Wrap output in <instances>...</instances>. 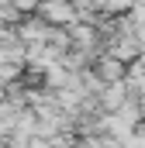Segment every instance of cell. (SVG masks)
Instances as JSON below:
<instances>
[{
	"label": "cell",
	"mask_w": 145,
	"mask_h": 148,
	"mask_svg": "<svg viewBox=\"0 0 145 148\" xmlns=\"http://www.w3.org/2000/svg\"><path fill=\"white\" fill-rule=\"evenodd\" d=\"M35 17L41 24H48V28H69V24H76V14H72L69 0H38Z\"/></svg>",
	"instance_id": "cell-1"
},
{
	"label": "cell",
	"mask_w": 145,
	"mask_h": 148,
	"mask_svg": "<svg viewBox=\"0 0 145 148\" xmlns=\"http://www.w3.org/2000/svg\"><path fill=\"white\" fill-rule=\"evenodd\" d=\"M90 69H93V76H97L104 86H114V83H124V79H128V66H121V62L110 59V55H97V59L90 62Z\"/></svg>",
	"instance_id": "cell-2"
},
{
	"label": "cell",
	"mask_w": 145,
	"mask_h": 148,
	"mask_svg": "<svg viewBox=\"0 0 145 148\" xmlns=\"http://www.w3.org/2000/svg\"><path fill=\"white\" fill-rule=\"evenodd\" d=\"M128 100V90H124V83H114V86H104L100 90V97H97V103H100V114H117V107Z\"/></svg>",
	"instance_id": "cell-3"
},
{
	"label": "cell",
	"mask_w": 145,
	"mask_h": 148,
	"mask_svg": "<svg viewBox=\"0 0 145 148\" xmlns=\"http://www.w3.org/2000/svg\"><path fill=\"white\" fill-rule=\"evenodd\" d=\"M97 10L104 17H121V14L131 10V0H97Z\"/></svg>",
	"instance_id": "cell-4"
},
{
	"label": "cell",
	"mask_w": 145,
	"mask_h": 148,
	"mask_svg": "<svg viewBox=\"0 0 145 148\" xmlns=\"http://www.w3.org/2000/svg\"><path fill=\"white\" fill-rule=\"evenodd\" d=\"M10 3H14V10H17L21 17H31L35 7H38V0H10Z\"/></svg>",
	"instance_id": "cell-5"
},
{
	"label": "cell",
	"mask_w": 145,
	"mask_h": 148,
	"mask_svg": "<svg viewBox=\"0 0 145 148\" xmlns=\"http://www.w3.org/2000/svg\"><path fill=\"white\" fill-rule=\"evenodd\" d=\"M142 124H145V121H142Z\"/></svg>",
	"instance_id": "cell-6"
}]
</instances>
